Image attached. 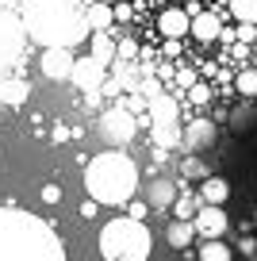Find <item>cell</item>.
<instances>
[{
  "instance_id": "9c48e42d",
  "label": "cell",
  "mask_w": 257,
  "mask_h": 261,
  "mask_svg": "<svg viewBox=\"0 0 257 261\" xmlns=\"http://www.w3.org/2000/svg\"><path fill=\"white\" fill-rule=\"evenodd\" d=\"M69 81L77 85V89H85V92H92V96H96L100 81H104V65H100V62H92V58H73Z\"/></svg>"
},
{
  "instance_id": "e0dca14e",
  "label": "cell",
  "mask_w": 257,
  "mask_h": 261,
  "mask_svg": "<svg viewBox=\"0 0 257 261\" xmlns=\"http://www.w3.org/2000/svg\"><path fill=\"white\" fill-rule=\"evenodd\" d=\"M92 62H100L108 69V65H115V42H112V35L108 31H92Z\"/></svg>"
},
{
  "instance_id": "f546056e",
  "label": "cell",
  "mask_w": 257,
  "mask_h": 261,
  "mask_svg": "<svg viewBox=\"0 0 257 261\" xmlns=\"http://www.w3.org/2000/svg\"><path fill=\"white\" fill-rule=\"evenodd\" d=\"M112 19H115V23H127V19H131V4H115V8H112Z\"/></svg>"
},
{
  "instance_id": "3957f363",
  "label": "cell",
  "mask_w": 257,
  "mask_h": 261,
  "mask_svg": "<svg viewBox=\"0 0 257 261\" xmlns=\"http://www.w3.org/2000/svg\"><path fill=\"white\" fill-rule=\"evenodd\" d=\"M27 31L42 46H73L89 35L77 0H27Z\"/></svg>"
},
{
  "instance_id": "cb8c5ba5",
  "label": "cell",
  "mask_w": 257,
  "mask_h": 261,
  "mask_svg": "<svg viewBox=\"0 0 257 261\" xmlns=\"http://www.w3.org/2000/svg\"><path fill=\"white\" fill-rule=\"evenodd\" d=\"M0 100H8V104H23V100H27V85L23 81H4V85H0Z\"/></svg>"
},
{
  "instance_id": "603a6c76",
  "label": "cell",
  "mask_w": 257,
  "mask_h": 261,
  "mask_svg": "<svg viewBox=\"0 0 257 261\" xmlns=\"http://www.w3.org/2000/svg\"><path fill=\"white\" fill-rule=\"evenodd\" d=\"M230 12L242 19V23H249V27L257 23V0H230Z\"/></svg>"
},
{
  "instance_id": "52a82bcc",
  "label": "cell",
  "mask_w": 257,
  "mask_h": 261,
  "mask_svg": "<svg viewBox=\"0 0 257 261\" xmlns=\"http://www.w3.org/2000/svg\"><path fill=\"white\" fill-rule=\"evenodd\" d=\"M138 192H142L146 207L169 212V204L177 200V180H173V177H153V180H146V185H138Z\"/></svg>"
},
{
  "instance_id": "4dcf8cb0",
  "label": "cell",
  "mask_w": 257,
  "mask_h": 261,
  "mask_svg": "<svg viewBox=\"0 0 257 261\" xmlns=\"http://www.w3.org/2000/svg\"><path fill=\"white\" fill-rule=\"evenodd\" d=\"M92 215H96V200H85L81 204V219H92Z\"/></svg>"
},
{
  "instance_id": "6da1fadb",
  "label": "cell",
  "mask_w": 257,
  "mask_h": 261,
  "mask_svg": "<svg viewBox=\"0 0 257 261\" xmlns=\"http://www.w3.org/2000/svg\"><path fill=\"white\" fill-rule=\"evenodd\" d=\"M0 261H65V246L31 212L0 207Z\"/></svg>"
},
{
  "instance_id": "ac0fdd59",
  "label": "cell",
  "mask_w": 257,
  "mask_h": 261,
  "mask_svg": "<svg viewBox=\"0 0 257 261\" xmlns=\"http://www.w3.org/2000/svg\"><path fill=\"white\" fill-rule=\"evenodd\" d=\"M200 261H234V250L223 238H208V242L200 246Z\"/></svg>"
},
{
  "instance_id": "484cf974",
  "label": "cell",
  "mask_w": 257,
  "mask_h": 261,
  "mask_svg": "<svg viewBox=\"0 0 257 261\" xmlns=\"http://www.w3.org/2000/svg\"><path fill=\"white\" fill-rule=\"evenodd\" d=\"M181 173H185V177H196V180L211 177V173H208V165H203L200 158H185V162H181Z\"/></svg>"
},
{
  "instance_id": "ffe728a7",
  "label": "cell",
  "mask_w": 257,
  "mask_h": 261,
  "mask_svg": "<svg viewBox=\"0 0 257 261\" xmlns=\"http://www.w3.org/2000/svg\"><path fill=\"white\" fill-rule=\"evenodd\" d=\"M249 127H253V108H249V104L234 108V112H230V130H234V135H246Z\"/></svg>"
},
{
  "instance_id": "30bf717a",
  "label": "cell",
  "mask_w": 257,
  "mask_h": 261,
  "mask_svg": "<svg viewBox=\"0 0 257 261\" xmlns=\"http://www.w3.org/2000/svg\"><path fill=\"white\" fill-rule=\"evenodd\" d=\"M19 39H23V27H19L12 16L0 12V73H4V65H8V62H16Z\"/></svg>"
},
{
  "instance_id": "d4e9b609",
  "label": "cell",
  "mask_w": 257,
  "mask_h": 261,
  "mask_svg": "<svg viewBox=\"0 0 257 261\" xmlns=\"http://www.w3.org/2000/svg\"><path fill=\"white\" fill-rule=\"evenodd\" d=\"M153 146H181V127H153Z\"/></svg>"
},
{
  "instance_id": "5b68a950",
  "label": "cell",
  "mask_w": 257,
  "mask_h": 261,
  "mask_svg": "<svg viewBox=\"0 0 257 261\" xmlns=\"http://www.w3.org/2000/svg\"><path fill=\"white\" fill-rule=\"evenodd\" d=\"M100 135H104V142H112V146H127V142L135 139V115L123 112V108L104 112L100 115Z\"/></svg>"
},
{
  "instance_id": "277c9868",
  "label": "cell",
  "mask_w": 257,
  "mask_h": 261,
  "mask_svg": "<svg viewBox=\"0 0 257 261\" xmlns=\"http://www.w3.org/2000/svg\"><path fill=\"white\" fill-rule=\"evenodd\" d=\"M100 253L104 261H146L150 257V230L142 219H112L100 230Z\"/></svg>"
},
{
  "instance_id": "44dd1931",
  "label": "cell",
  "mask_w": 257,
  "mask_h": 261,
  "mask_svg": "<svg viewBox=\"0 0 257 261\" xmlns=\"http://www.w3.org/2000/svg\"><path fill=\"white\" fill-rule=\"evenodd\" d=\"M234 89H238V96L257 100V69H242L238 81H234Z\"/></svg>"
},
{
  "instance_id": "4fadbf2b",
  "label": "cell",
  "mask_w": 257,
  "mask_h": 261,
  "mask_svg": "<svg viewBox=\"0 0 257 261\" xmlns=\"http://www.w3.org/2000/svg\"><path fill=\"white\" fill-rule=\"evenodd\" d=\"M188 35L200 42H215V39H223V23H219L215 12H196L192 23H188Z\"/></svg>"
},
{
  "instance_id": "7c38bea8",
  "label": "cell",
  "mask_w": 257,
  "mask_h": 261,
  "mask_svg": "<svg viewBox=\"0 0 257 261\" xmlns=\"http://www.w3.org/2000/svg\"><path fill=\"white\" fill-rule=\"evenodd\" d=\"M188 23H192V19H188V12H181V8H165L158 16V35H165V39H185L188 35Z\"/></svg>"
},
{
  "instance_id": "83f0119b",
  "label": "cell",
  "mask_w": 257,
  "mask_h": 261,
  "mask_svg": "<svg viewBox=\"0 0 257 261\" xmlns=\"http://www.w3.org/2000/svg\"><path fill=\"white\" fill-rule=\"evenodd\" d=\"M238 253H242V257H253V253H257V238H253V234H246V238L238 242Z\"/></svg>"
},
{
  "instance_id": "2e32d148",
  "label": "cell",
  "mask_w": 257,
  "mask_h": 261,
  "mask_svg": "<svg viewBox=\"0 0 257 261\" xmlns=\"http://www.w3.org/2000/svg\"><path fill=\"white\" fill-rule=\"evenodd\" d=\"M192 238H196L192 219H173V223H169V230H165V242L173 246V250H188Z\"/></svg>"
},
{
  "instance_id": "8992f818",
  "label": "cell",
  "mask_w": 257,
  "mask_h": 261,
  "mask_svg": "<svg viewBox=\"0 0 257 261\" xmlns=\"http://www.w3.org/2000/svg\"><path fill=\"white\" fill-rule=\"evenodd\" d=\"M226 227H230V219H226L223 207H215V204H200V207H196L192 230H196V234H203V242H208V238H223Z\"/></svg>"
},
{
  "instance_id": "7a4b0ae2",
  "label": "cell",
  "mask_w": 257,
  "mask_h": 261,
  "mask_svg": "<svg viewBox=\"0 0 257 261\" xmlns=\"http://www.w3.org/2000/svg\"><path fill=\"white\" fill-rule=\"evenodd\" d=\"M138 165L131 162L123 150H104L85 165V192L89 200L108 207H123L131 196L138 192Z\"/></svg>"
},
{
  "instance_id": "7402d4cb",
  "label": "cell",
  "mask_w": 257,
  "mask_h": 261,
  "mask_svg": "<svg viewBox=\"0 0 257 261\" xmlns=\"http://www.w3.org/2000/svg\"><path fill=\"white\" fill-rule=\"evenodd\" d=\"M169 207H173V215H177V219H192L196 207H200V196L192 200V196H181V192H177V200H173Z\"/></svg>"
},
{
  "instance_id": "1f68e13d",
  "label": "cell",
  "mask_w": 257,
  "mask_h": 261,
  "mask_svg": "<svg viewBox=\"0 0 257 261\" xmlns=\"http://www.w3.org/2000/svg\"><path fill=\"white\" fill-rule=\"evenodd\" d=\"M192 100H196V104H203V100H208V89H203V85H196V89H192Z\"/></svg>"
},
{
  "instance_id": "5bb4252c",
  "label": "cell",
  "mask_w": 257,
  "mask_h": 261,
  "mask_svg": "<svg viewBox=\"0 0 257 261\" xmlns=\"http://www.w3.org/2000/svg\"><path fill=\"white\" fill-rule=\"evenodd\" d=\"M200 204H215V207H223L226 204V196H230V185H226L223 177H203L200 180Z\"/></svg>"
},
{
  "instance_id": "4316f807",
  "label": "cell",
  "mask_w": 257,
  "mask_h": 261,
  "mask_svg": "<svg viewBox=\"0 0 257 261\" xmlns=\"http://www.w3.org/2000/svg\"><path fill=\"white\" fill-rule=\"evenodd\" d=\"M146 212H150V207H146L142 200H127V219H146Z\"/></svg>"
},
{
  "instance_id": "8fae6325",
  "label": "cell",
  "mask_w": 257,
  "mask_h": 261,
  "mask_svg": "<svg viewBox=\"0 0 257 261\" xmlns=\"http://www.w3.org/2000/svg\"><path fill=\"white\" fill-rule=\"evenodd\" d=\"M69 69H73L69 46H42V73L50 81H69Z\"/></svg>"
},
{
  "instance_id": "d6986e66",
  "label": "cell",
  "mask_w": 257,
  "mask_h": 261,
  "mask_svg": "<svg viewBox=\"0 0 257 261\" xmlns=\"http://www.w3.org/2000/svg\"><path fill=\"white\" fill-rule=\"evenodd\" d=\"M85 23H89V31H108V27L115 23L112 19V4H92L89 16H85Z\"/></svg>"
},
{
  "instance_id": "ba28073f",
  "label": "cell",
  "mask_w": 257,
  "mask_h": 261,
  "mask_svg": "<svg viewBox=\"0 0 257 261\" xmlns=\"http://www.w3.org/2000/svg\"><path fill=\"white\" fill-rule=\"evenodd\" d=\"M215 142H219V123H211V119H192L181 130V146H188V150H211Z\"/></svg>"
},
{
  "instance_id": "f1b7e54d",
  "label": "cell",
  "mask_w": 257,
  "mask_h": 261,
  "mask_svg": "<svg viewBox=\"0 0 257 261\" xmlns=\"http://www.w3.org/2000/svg\"><path fill=\"white\" fill-rule=\"evenodd\" d=\"M62 200V188L58 185H42V204H58Z\"/></svg>"
},
{
  "instance_id": "9a60e30c",
  "label": "cell",
  "mask_w": 257,
  "mask_h": 261,
  "mask_svg": "<svg viewBox=\"0 0 257 261\" xmlns=\"http://www.w3.org/2000/svg\"><path fill=\"white\" fill-rule=\"evenodd\" d=\"M150 115H153V127H177V104L161 92L150 96Z\"/></svg>"
}]
</instances>
